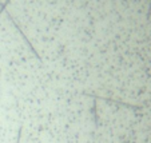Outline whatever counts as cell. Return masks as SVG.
Instances as JSON below:
<instances>
[{
    "label": "cell",
    "instance_id": "obj_4",
    "mask_svg": "<svg viewBox=\"0 0 151 143\" xmlns=\"http://www.w3.org/2000/svg\"><path fill=\"white\" fill-rule=\"evenodd\" d=\"M22 130H23V126L19 127V131H17V138H16V143H20V138H22Z\"/></svg>",
    "mask_w": 151,
    "mask_h": 143
},
{
    "label": "cell",
    "instance_id": "obj_2",
    "mask_svg": "<svg viewBox=\"0 0 151 143\" xmlns=\"http://www.w3.org/2000/svg\"><path fill=\"white\" fill-rule=\"evenodd\" d=\"M86 96H90L92 98V99H102L104 100V102H111V103H116V104H120V106L123 107H127V109H134V110H140L142 107L139 106H134V104L131 103H124V102H122V100H116V99H112V98H104V96H99V95H92V94H84Z\"/></svg>",
    "mask_w": 151,
    "mask_h": 143
},
{
    "label": "cell",
    "instance_id": "obj_3",
    "mask_svg": "<svg viewBox=\"0 0 151 143\" xmlns=\"http://www.w3.org/2000/svg\"><path fill=\"white\" fill-rule=\"evenodd\" d=\"M9 1H11V0H6V1L1 4V7H0V15H1L4 11H6V8H7V6L9 4Z\"/></svg>",
    "mask_w": 151,
    "mask_h": 143
},
{
    "label": "cell",
    "instance_id": "obj_1",
    "mask_svg": "<svg viewBox=\"0 0 151 143\" xmlns=\"http://www.w3.org/2000/svg\"><path fill=\"white\" fill-rule=\"evenodd\" d=\"M7 16H8V19L11 20V23H12V24H14V26H15V28H16L17 31H19V34L22 35V37H23V39H24V42H26V43H27V46L29 47V50H31V52H32V54L35 55V56L37 57V59L40 60V62H42V57H40V55L37 54V52H36V50H35V47H34V46H32V44H31V42H29V40H28V37L26 36V34H24V32L22 31V28H20V27H19V24L16 23V20H15L14 17H12V15L9 14V12H7Z\"/></svg>",
    "mask_w": 151,
    "mask_h": 143
}]
</instances>
